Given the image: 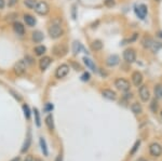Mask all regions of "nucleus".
I'll use <instances>...</instances> for the list:
<instances>
[{"label":"nucleus","mask_w":162,"mask_h":161,"mask_svg":"<svg viewBox=\"0 0 162 161\" xmlns=\"http://www.w3.org/2000/svg\"><path fill=\"white\" fill-rule=\"evenodd\" d=\"M63 28L59 24H52L49 27V35L53 39H57L63 35Z\"/></svg>","instance_id":"nucleus-1"},{"label":"nucleus","mask_w":162,"mask_h":161,"mask_svg":"<svg viewBox=\"0 0 162 161\" xmlns=\"http://www.w3.org/2000/svg\"><path fill=\"white\" fill-rule=\"evenodd\" d=\"M115 87H116L118 90L120 91H123V92H128L130 90V82L127 80V79L124 78H118L116 79L115 81Z\"/></svg>","instance_id":"nucleus-2"},{"label":"nucleus","mask_w":162,"mask_h":161,"mask_svg":"<svg viewBox=\"0 0 162 161\" xmlns=\"http://www.w3.org/2000/svg\"><path fill=\"white\" fill-rule=\"evenodd\" d=\"M69 73V66L67 64H62L57 67L56 71H55V77L58 79L65 78Z\"/></svg>","instance_id":"nucleus-3"},{"label":"nucleus","mask_w":162,"mask_h":161,"mask_svg":"<svg viewBox=\"0 0 162 161\" xmlns=\"http://www.w3.org/2000/svg\"><path fill=\"white\" fill-rule=\"evenodd\" d=\"M49 10H50V8H49V5L46 2H44V1H40V2H38L37 5H36V7H35L36 13L40 14V15H46V14H48Z\"/></svg>","instance_id":"nucleus-4"},{"label":"nucleus","mask_w":162,"mask_h":161,"mask_svg":"<svg viewBox=\"0 0 162 161\" xmlns=\"http://www.w3.org/2000/svg\"><path fill=\"white\" fill-rule=\"evenodd\" d=\"M123 59L124 61H127L128 63L135 62V59H136L135 50H133V49H127V50L123 52Z\"/></svg>","instance_id":"nucleus-5"},{"label":"nucleus","mask_w":162,"mask_h":161,"mask_svg":"<svg viewBox=\"0 0 162 161\" xmlns=\"http://www.w3.org/2000/svg\"><path fill=\"white\" fill-rule=\"evenodd\" d=\"M14 73L16 74L17 76H23L26 71V65H25L24 61H19L14 65Z\"/></svg>","instance_id":"nucleus-6"},{"label":"nucleus","mask_w":162,"mask_h":161,"mask_svg":"<svg viewBox=\"0 0 162 161\" xmlns=\"http://www.w3.org/2000/svg\"><path fill=\"white\" fill-rule=\"evenodd\" d=\"M149 153L152 157H159L162 153V147L158 143H152L149 146Z\"/></svg>","instance_id":"nucleus-7"},{"label":"nucleus","mask_w":162,"mask_h":161,"mask_svg":"<svg viewBox=\"0 0 162 161\" xmlns=\"http://www.w3.org/2000/svg\"><path fill=\"white\" fill-rule=\"evenodd\" d=\"M53 53L56 56H64L67 53V47L65 44H57L53 48Z\"/></svg>","instance_id":"nucleus-8"},{"label":"nucleus","mask_w":162,"mask_h":161,"mask_svg":"<svg viewBox=\"0 0 162 161\" xmlns=\"http://www.w3.org/2000/svg\"><path fill=\"white\" fill-rule=\"evenodd\" d=\"M140 99L143 101V102H147V101H149V99H150V93H149V90L148 88L146 86H140Z\"/></svg>","instance_id":"nucleus-9"},{"label":"nucleus","mask_w":162,"mask_h":161,"mask_svg":"<svg viewBox=\"0 0 162 161\" xmlns=\"http://www.w3.org/2000/svg\"><path fill=\"white\" fill-rule=\"evenodd\" d=\"M135 13L140 19L144 20L145 19L146 14H147V7L145 5H140L135 8Z\"/></svg>","instance_id":"nucleus-10"},{"label":"nucleus","mask_w":162,"mask_h":161,"mask_svg":"<svg viewBox=\"0 0 162 161\" xmlns=\"http://www.w3.org/2000/svg\"><path fill=\"white\" fill-rule=\"evenodd\" d=\"M132 82L135 87H140L143 82V75L140 71H134L132 75Z\"/></svg>","instance_id":"nucleus-11"},{"label":"nucleus","mask_w":162,"mask_h":161,"mask_svg":"<svg viewBox=\"0 0 162 161\" xmlns=\"http://www.w3.org/2000/svg\"><path fill=\"white\" fill-rule=\"evenodd\" d=\"M102 94H103V96L105 97V99H110V101L116 99V97H117L116 92L112 91V90H109V89H105V90H103Z\"/></svg>","instance_id":"nucleus-12"},{"label":"nucleus","mask_w":162,"mask_h":161,"mask_svg":"<svg viewBox=\"0 0 162 161\" xmlns=\"http://www.w3.org/2000/svg\"><path fill=\"white\" fill-rule=\"evenodd\" d=\"M51 64V57L49 56H43L40 59V63H39V67L41 70H46L49 67V65Z\"/></svg>","instance_id":"nucleus-13"},{"label":"nucleus","mask_w":162,"mask_h":161,"mask_svg":"<svg viewBox=\"0 0 162 161\" xmlns=\"http://www.w3.org/2000/svg\"><path fill=\"white\" fill-rule=\"evenodd\" d=\"M13 29H14V32L20 36H23L25 34V27L23 26V24L20 23V22H15V23H14Z\"/></svg>","instance_id":"nucleus-14"},{"label":"nucleus","mask_w":162,"mask_h":161,"mask_svg":"<svg viewBox=\"0 0 162 161\" xmlns=\"http://www.w3.org/2000/svg\"><path fill=\"white\" fill-rule=\"evenodd\" d=\"M24 21L25 23H26L28 26L32 27L36 25V19L32 15H30V14H25L24 15Z\"/></svg>","instance_id":"nucleus-15"},{"label":"nucleus","mask_w":162,"mask_h":161,"mask_svg":"<svg viewBox=\"0 0 162 161\" xmlns=\"http://www.w3.org/2000/svg\"><path fill=\"white\" fill-rule=\"evenodd\" d=\"M119 64V56L118 55H110L107 59V65L108 66H116Z\"/></svg>","instance_id":"nucleus-16"},{"label":"nucleus","mask_w":162,"mask_h":161,"mask_svg":"<svg viewBox=\"0 0 162 161\" xmlns=\"http://www.w3.org/2000/svg\"><path fill=\"white\" fill-rule=\"evenodd\" d=\"M32 40L35 41V42L39 43L43 40V34L41 32H32Z\"/></svg>","instance_id":"nucleus-17"},{"label":"nucleus","mask_w":162,"mask_h":161,"mask_svg":"<svg viewBox=\"0 0 162 161\" xmlns=\"http://www.w3.org/2000/svg\"><path fill=\"white\" fill-rule=\"evenodd\" d=\"M34 51H35L36 55H38V56H41V55H43V54L46 53V48L44 46H37L35 49H34Z\"/></svg>","instance_id":"nucleus-18"},{"label":"nucleus","mask_w":162,"mask_h":161,"mask_svg":"<svg viewBox=\"0 0 162 161\" xmlns=\"http://www.w3.org/2000/svg\"><path fill=\"white\" fill-rule=\"evenodd\" d=\"M142 43H143L144 48H151L152 43H154V40L151 39L150 37H144V39L142 40Z\"/></svg>","instance_id":"nucleus-19"},{"label":"nucleus","mask_w":162,"mask_h":161,"mask_svg":"<svg viewBox=\"0 0 162 161\" xmlns=\"http://www.w3.org/2000/svg\"><path fill=\"white\" fill-rule=\"evenodd\" d=\"M92 49L94 51H100L103 49V43L100 40H94L92 42Z\"/></svg>","instance_id":"nucleus-20"},{"label":"nucleus","mask_w":162,"mask_h":161,"mask_svg":"<svg viewBox=\"0 0 162 161\" xmlns=\"http://www.w3.org/2000/svg\"><path fill=\"white\" fill-rule=\"evenodd\" d=\"M83 61H84V64L86 65V67H89L90 69H92V70H94L95 71V65H94V63H93V61H92L91 59H89V57H83Z\"/></svg>","instance_id":"nucleus-21"},{"label":"nucleus","mask_w":162,"mask_h":161,"mask_svg":"<svg viewBox=\"0 0 162 161\" xmlns=\"http://www.w3.org/2000/svg\"><path fill=\"white\" fill-rule=\"evenodd\" d=\"M131 109H132V111L134 114H140L142 113V110H143V108H142V106H140L138 103H133L132 105H131Z\"/></svg>","instance_id":"nucleus-22"},{"label":"nucleus","mask_w":162,"mask_h":161,"mask_svg":"<svg viewBox=\"0 0 162 161\" xmlns=\"http://www.w3.org/2000/svg\"><path fill=\"white\" fill-rule=\"evenodd\" d=\"M46 124L50 130H53L54 124H53V117L51 115H49L46 117Z\"/></svg>","instance_id":"nucleus-23"},{"label":"nucleus","mask_w":162,"mask_h":161,"mask_svg":"<svg viewBox=\"0 0 162 161\" xmlns=\"http://www.w3.org/2000/svg\"><path fill=\"white\" fill-rule=\"evenodd\" d=\"M154 95L157 99H162V86L161 84H157L154 87Z\"/></svg>","instance_id":"nucleus-24"},{"label":"nucleus","mask_w":162,"mask_h":161,"mask_svg":"<svg viewBox=\"0 0 162 161\" xmlns=\"http://www.w3.org/2000/svg\"><path fill=\"white\" fill-rule=\"evenodd\" d=\"M82 49V47H81L80 42H77V41H75L73 44V51H74V54H78L79 52H80V50Z\"/></svg>","instance_id":"nucleus-25"},{"label":"nucleus","mask_w":162,"mask_h":161,"mask_svg":"<svg viewBox=\"0 0 162 161\" xmlns=\"http://www.w3.org/2000/svg\"><path fill=\"white\" fill-rule=\"evenodd\" d=\"M24 5L28 9H35L37 3H36V0H24Z\"/></svg>","instance_id":"nucleus-26"},{"label":"nucleus","mask_w":162,"mask_h":161,"mask_svg":"<svg viewBox=\"0 0 162 161\" xmlns=\"http://www.w3.org/2000/svg\"><path fill=\"white\" fill-rule=\"evenodd\" d=\"M40 145H41V149H42V153L48 156L49 155V151H48V148H46V141L44 138H40Z\"/></svg>","instance_id":"nucleus-27"},{"label":"nucleus","mask_w":162,"mask_h":161,"mask_svg":"<svg viewBox=\"0 0 162 161\" xmlns=\"http://www.w3.org/2000/svg\"><path fill=\"white\" fill-rule=\"evenodd\" d=\"M162 48V43L160 42H154L152 43V46H151V49H152V51L154 52H157V51H159L160 49Z\"/></svg>","instance_id":"nucleus-28"},{"label":"nucleus","mask_w":162,"mask_h":161,"mask_svg":"<svg viewBox=\"0 0 162 161\" xmlns=\"http://www.w3.org/2000/svg\"><path fill=\"white\" fill-rule=\"evenodd\" d=\"M150 108H151V110H152L154 113H156V111H157V109H158V103H157L156 99H154V101L151 102V104H150Z\"/></svg>","instance_id":"nucleus-29"},{"label":"nucleus","mask_w":162,"mask_h":161,"mask_svg":"<svg viewBox=\"0 0 162 161\" xmlns=\"http://www.w3.org/2000/svg\"><path fill=\"white\" fill-rule=\"evenodd\" d=\"M35 117H36V124H37L38 126H40V116H39V111H38V109H36L35 108Z\"/></svg>","instance_id":"nucleus-30"},{"label":"nucleus","mask_w":162,"mask_h":161,"mask_svg":"<svg viewBox=\"0 0 162 161\" xmlns=\"http://www.w3.org/2000/svg\"><path fill=\"white\" fill-rule=\"evenodd\" d=\"M23 110H24V114H25V116H26V118H29V117H30L29 107H28L27 105H24V106H23Z\"/></svg>","instance_id":"nucleus-31"},{"label":"nucleus","mask_w":162,"mask_h":161,"mask_svg":"<svg viewBox=\"0 0 162 161\" xmlns=\"http://www.w3.org/2000/svg\"><path fill=\"white\" fill-rule=\"evenodd\" d=\"M140 141H137V142L135 143L134 146H133V148H132V150H131V155H133V153H135V151H136V149H137V148H138V146H140Z\"/></svg>","instance_id":"nucleus-32"},{"label":"nucleus","mask_w":162,"mask_h":161,"mask_svg":"<svg viewBox=\"0 0 162 161\" xmlns=\"http://www.w3.org/2000/svg\"><path fill=\"white\" fill-rule=\"evenodd\" d=\"M90 79V74L89 73H84L83 75L81 76V80L82 81H88Z\"/></svg>","instance_id":"nucleus-33"},{"label":"nucleus","mask_w":162,"mask_h":161,"mask_svg":"<svg viewBox=\"0 0 162 161\" xmlns=\"http://www.w3.org/2000/svg\"><path fill=\"white\" fill-rule=\"evenodd\" d=\"M16 3H17V0H9L8 5L9 7H13V5H15Z\"/></svg>","instance_id":"nucleus-34"},{"label":"nucleus","mask_w":162,"mask_h":161,"mask_svg":"<svg viewBox=\"0 0 162 161\" xmlns=\"http://www.w3.org/2000/svg\"><path fill=\"white\" fill-rule=\"evenodd\" d=\"M105 3L108 7H111V5H113V0H105Z\"/></svg>","instance_id":"nucleus-35"},{"label":"nucleus","mask_w":162,"mask_h":161,"mask_svg":"<svg viewBox=\"0 0 162 161\" xmlns=\"http://www.w3.org/2000/svg\"><path fill=\"white\" fill-rule=\"evenodd\" d=\"M5 5V1L4 0H0V9H3Z\"/></svg>","instance_id":"nucleus-36"},{"label":"nucleus","mask_w":162,"mask_h":161,"mask_svg":"<svg viewBox=\"0 0 162 161\" xmlns=\"http://www.w3.org/2000/svg\"><path fill=\"white\" fill-rule=\"evenodd\" d=\"M24 161H34V159H32V156H27V157H26V159H25Z\"/></svg>","instance_id":"nucleus-37"},{"label":"nucleus","mask_w":162,"mask_h":161,"mask_svg":"<svg viewBox=\"0 0 162 161\" xmlns=\"http://www.w3.org/2000/svg\"><path fill=\"white\" fill-rule=\"evenodd\" d=\"M52 108H53V106H51V105H50V104L46 105V109H48V110H51Z\"/></svg>","instance_id":"nucleus-38"},{"label":"nucleus","mask_w":162,"mask_h":161,"mask_svg":"<svg viewBox=\"0 0 162 161\" xmlns=\"http://www.w3.org/2000/svg\"><path fill=\"white\" fill-rule=\"evenodd\" d=\"M11 161H21V158H20V157H16V158L12 159Z\"/></svg>","instance_id":"nucleus-39"},{"label":"nucleus","mask_w":162,"mask_h":161,"mask_svg":"<svg viewBox=\"0 0 162 161\" xmlns=\"http://www.w3.org/2000/svg\"><path fill=\"white\" fill-rule=\"evenodd\" d=\"M56 161H62V156H58V157H57Z\"/></svg>","instance_id":"nucleus-40"},{"label":"nucleus","mask_w":162,"mask_h":161,"mask_svg":"<svg viewBox=\"0 0 162 161\" xmlns=\"http://www.w3.org/2000/svg\"><path fill=\"white\" fill-rule=\"evenodd\" d=\"M34 161H42L41 159H39V158H36V159H34Z\"/></svg>","instance_id":"nucleus-41"},{"label":"nucleus","mask_w":162,"mask_h":161,"mask_svg":"<svg viewBox=\"0 0 162 161\" xmlns=\"http://www.w3.org/2000/svg\"><path fill=\"white\" fill-rule=\"evenodd\" d=\"M159 37L162 38V32H159Z\"/></svg>","instance_id":"nucleus-42"},{"label":"nucleus","mask_w":162,"mask_h":161,"mask_svg":"<svg viewBox=\"0 0 162 161\" xmlns=\"http://www.w3.org/2000/svg\"><path fill=\"white\" fill-rule=\"evenodd\" d=\"M138 161H145V160H144V159H140Z\"/></svg>","instance_id":"nucleus-43"},{"label":"nucleus","mask_w":162,"mask_h":161,"mask_svg":"<svg viewBox=\"0 0 162 161\" xmlns=\"http://www.w3.org/2000/svg\"><path fill=\"white\" fill-rule=\"evenodd\" d=\"M156 1H161V0H156Z\"/></svg>","instance_id":"nucleus-44"},{"label":"nucleus","mask_w":162,"mask_h":161,"mask_svg":"<svg viewBox=\"0 0 162 161\" xmlns=\"http://www.w3.org/2000/svg\"><path fill=\"white\" fill-rule=\"evenodd\" d=\"M161 117H162V111H161Z\"/></svg>","instance_id":"nucleus-45"}]
</instances>
